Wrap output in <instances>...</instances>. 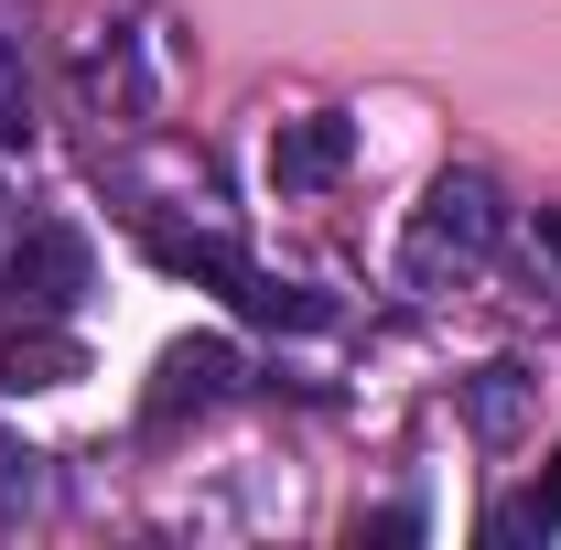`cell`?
Instances as JSON below:
<instances>
[{"mask_svg": "<svg viewBox=\"0 0 561 550\" xmlns=\"http://www.w3.org/2000/svg\"><path fill=\"white\" fill-rule=\"evenodd\" d=\"M140 249H151V271H173V280H195V291H216V302H227V313H249V324H280V335L335 324V302H324V291L271 280L249 249H227V238H206V227H140Z\"/></svg>", "mask_w": 561, "mask_h": 550, "instance_id": "6da1fadb", "label": "cell"}, {"mask_svg": "<svg viewBox=\"0 0 561 550\" xmlns=\"http://www.w3.org/2000/svg\"><path fill=\"white\" fill-rule=\"evenodd\" d=\"M496 249H507V195H496V173L454 162V173H432L411 238H400V280H411V291H443L454 271H476Z\"/></svg>", "mask_w": 561, "mask_h": 550, "instance_id": "7a4b0ae2", "label": "cell"}, {"mask_svg": "<svg viewBox=\"0 0 561 550\" xmlns=\"http://www.w3.org/2000/svg\"><path fill=\"white\" fill-rule=\"evenodd\" d=\"M87 280H98L87 227H66V216H33V227H11V249H0V302H11L22 324H66L76 302H87Z\"/></svg>", "mask_w": 561, "mask_h": 550, "instance_id": "3957f363", "label": "cell"}, {"mask_svg": "<svg viewBox=\"0 0 561 550\" xmlns=\"http://www.w3.org/2000/svg\"><path fill=\"white\" fill-rule=\"evenodd\" d=\"M249 389V356H238V335H173L162 345V367H151V400H140V421L151 432H173L184 411H216V400H238Z\"/></svg>", "mask_w": 561, "mask_h": 550, "instance_id": "277c9868", "label": "cell"}, {"mask_svg": "<svg viewBox=\"0 0 561 550\" xmlns=\"http://www.w3.org/2000/svg\"><path fill=\"white\" fill-rule=\"evenodd\" d=\"M346 162H356V119L346 108H313V119H280L271 130V184L280 195H324Z\"/></svg>", "mask_w": 561, "mask_h": 550, "instance_id": "5b68a950", "label": "cell"}, {"mask_svg": "<svg viewBox=\"0 0 561 550\" xmlns=\"http://www.w3.org/2000/svg\"><path fill=\"white\" fill-rule=\"evenodd\" d=\"M529 400H540V378H529L518 356H496V367H476V378L454 389V411H465V432H476V443H518Z\"/></svg>", "mask_w": 561, "mask_h": 550, "instance_id": "8992f818", "label": "cell"}, {"mask_svg": "<svg viewBox=\"0 0 561 550\" xmlns=\"http://www.w3.org/2000/svg\"><path fill=\"white\" fill-rule=\"evenodd\" d=\"M551 529H561V443H551V465H540V475L518 485L507 507H486V540H496V550H518V540H551Z\"/></svg>", "mask_w": 561, "mask_h": 550, "instance_id": "52a82bcc", "label": "cell"}, {"mask_svg": "<svg viewBox=\"0 0 561 550\" xmlns=\"http://www.w3.org/2000/svg\"><path fill=\"white\" fill-rule=\"evenodd\" d=\"M76 378V335L66 324H22V335L0 345V389H66Z\"/></svg>", "mask_w": 561, "mask_h": 550, "instance_id": "ba28073f", "label": "cell"}, {"mask_svg": "<svg viewBox=\"0 0 561 550\" xmlns=\"http://www.w3.org/2000/svg\"><path fill=\"white\" fill-rule=\"evenodd\" d=\"M0 151H33V66H22L11 11H0Z\"/></svg>", "mask_w": 561, "mask_h": 550, "instance_id": "9c48e42d", "label": "cell"}, {"mask_svg": "<svg viewBox=\"0 0 561 550\" xmlns=\"http://www.w3.org/2000/svg\"><path fill=\"white\" fill-rule=\"evenodd\" d=\"M33 496H44V454L0 432V529H11V518H33Z\"/></svg>", "mask_w": 561, "mask_h": 550, "instance_id": "30bf717a", "label": "cell"}, {"mask_svg": "<svg viewBox=\"0 0 561 550\" xmlns=\"http://www.w3.org/2000/svg\"><path fill=\"white\" fill-rule=\"evenodd\" d=\"M356 540H421V507H389V518H356Z\"/></svg>", "mask_w": 561, "mask_h": 550, "instance_id": "8fae6325", "label": "cell"}, {"mask_svg": "<svg viewBox=\"0 0 561 550\" xmlns=\"http://www.w3.org/2000/svg\"><path fill=\"white\" fill-rule=\"evenodd\" d=\"M0 249H11V216H0Z\"/></svg>", "mask_w": 561, "mask_h": 550, "instance_id": "7c38bea8", "label": "cell"}]
</instances>
